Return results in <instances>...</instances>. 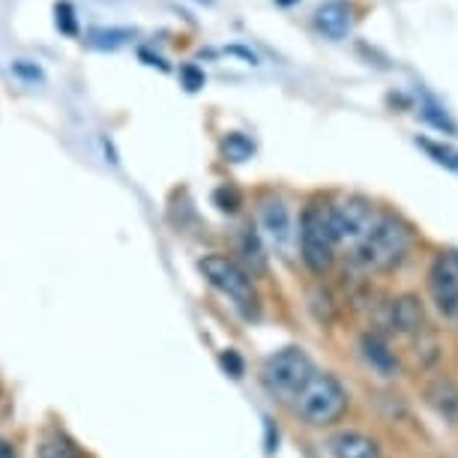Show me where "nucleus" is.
<instances>
[{
	"label": "nucleus",
	"mask_w": 458,
	"mask_h": 458,
	"mask_svg": "<svg viewBox=\"0 0 458 458\" xmlns=\"http://www.w3.org/2000/svg\"><path fill=\"white\" fill-rule=\"evenodd\" d=\"M213 201H216V207H219V210L234 213L237 207H240V201H243V198H240V192H237L234 186H222V189H216Z\"/></svg>",
	"instance_id": "obj_21"
},
{
	"label": "nucleus",
	"mask_w": 458,
	"mask_h": 458,
	"mask_svg": "<svg viewBox=\"0 0 458 458\" xmlns=\"http://www.w3.org/2000/svg\"><path fill=\"white\" fill-rule=\"evenodd\" d=\"M198 4H204V6H213V4H216V0H198Z\"/></svg>",
	"instance_id": "obj_28"
},
{
	"label": "nucleus",
	"mask_w": 458,
	"mask_h": 458,
	"mask_svg": "<svg viewBox=\"0 0 458 458\" xmlns=\"http://www.w3.org/2000/svg\"><path fill=\"white\" fill-rule=\"evenodd\" d=\"M10 69H13L15 79H21V81H28V84H42V81H46V72H42V66L33 64V60H13Z\"/></svg>",
	"instance_id": "obj_19"
},
{
	"label": "nucleus",
	"mask_w": 458,
	"mask_h": 458,
	"mask_svg": "<svg viewBox=\"0 0 458 458\" xmlns=\"http://www.w3.org/2000/svg\"><path fill=\"white\" fill-rule=\"evenodd\" d=\"M243 252L249 261L255 264V270H264V255H261V240H258V234L252 228L246 231V237H243Z\"/></svg>",
	"instance_id": "obj_22"
},
{
	"label": "nucleus",
	"mask_w": 458,
	"mask_h": 458,
	"mask_svg": "<svg viewBox=\"0 0 458 458\" xmlns=\"http://www.w3.org/2000/svg\"><path fill=\"white\" fill-rule=\"evenodd\" d=\"M360 351H362V357H366V362L377 371V375L393 377L395 371H399V357H395V353L390 351V344L380 339L377 333H366V335H362V339H360Z\"/></svg>",
	"instance_id": "obj_11"
},
{
	"label": "nucleus",
	"mask_w": 458,
	"mask_h": 458,
	"mask_svg": "<svg viewBox=\"0 0 458 458\" xmlns=\"http://www.w3.org/2000/svg\"><path fill=\"white\" fill-rule=\"evenodd\" d=\"M0 458H15V446L4 437H0Z\"/></svg>",
	"instance_id": "obj_26"
},
{
	"label": "nucleus",
	"mask_w": 458,
	"mask_h": 458,
	"mask_svg": "<svg viewBox=\"0 0 458 458\" xmlns=\"http://www.w3.org/2000/svg\"><path fill=\"white\" fill-rule=\"evenodd\" d=\"M198 270L207 282L213 284L222 297H228L234 306L240 309L243 315H258V291H255V282L243 267H240L234 258L228 255H219V252H210L198 261Z\"/></svg>",
	"instance_id": "obj_3"
},
{
	"label": "nucleus",
	"mask_w": 458,
	"mask_h": 458,
	"mask_svg": "<svg viewBox=\"0 0 458 458\" xmlns=\"http://www.w3.org/2000/svg\"><path fill=\"white\" fill-rule=\"evenodd\" d=\"M417 144L437 162V165H444V168L455 171V174H458V150H455V147L440 144V141H428V138H417Z\"/></svg>",
	"instance_id": "obj_16"
},
{
	"label": "nucleus",
	"mask_w": 458,
	"mask_h": 458,
	"mask_svg": "<svg viewBox=\"0 0 458 458\" xmlns=\"http://www.w3.org/2000/svg\"><path fill=\"white\" fill-rule=\"evenodd\" d=\"M135 37H138L135 28H102V24H97V28H90L84 33V42L97 51H117Z\"/></svg>",
	"instance_id": "obj_12"
},
{
	"label": "nucleus",
	"mask_w": 458,
	"mask_h": 458,
	"mask_svg": "<svg viewBox=\"0 0 458 458\" xmlns=\"http://www.w3.org/2000/svg\"><path fill=\"white\" fill-rule=\"evenodd\" d=\"M180 84H183L189 93H198L207 84L204 69L198 64H183V66H180Z\"/></svg>",
	"instance_id": "obj_20"
},
{
	"label": "nucleus",
	"mask_w": 458,
	"mask_h": 458,
	"mask_svg": "<svg viewBox=\"0 0 458 458\" xmlns=\"http://www.w3.org/2000/svg\"><path fill=\"white\" fill-rule=\"evenodd\" d=\"M55 28L64 37H79V15H75L72 0H57L55 4Z\"/></svg>",
	"instance_id": "obj_17"
},
{
	"label": "nucleus",
	"mask_w": 458,
	"mask_h": 458,
	"mask_svg": "<svg viewBox=\"0 0 458 458\" xmlns=\"http://www.w3.org/2000/svg\"><path fill=\"white\" fill-rule=\"evenodd\" d=\"M315 375V366L302 348H282L270 353L261 366V384L264 390L276 399H293L302 384Z\"/></svg>",
	"instance_id": "obj_4"
},
{
	"label": "nucleus",
	"mask_w": 458,
	"mask_h": 458,
	"mask_svg": "<svg viewBox=\"0 0 458 458\" xmlns=\"http://www.w3.org/2000/svg\"><path fill=\"white\" fill-rule=\"evenodd\" d=\"M39 458H81V453L75 449V444L64 435H48L39 444Z\"/></svg>",
	"instance_id": "obj_15"
},
{
	"label": "nucleus",
	"mask_w": 458,
	"mask_h": 458,
	"mask_svg": "<svg viewBox=\"0 0 458 458\" xmlns=\"http://www.w3.org/2000/svg\"><path fill=\"white\" fill-rule=\"evenodd\" d=\"M390 324L399 333H417L422 327V309L413 297H399L390 306Z\"/></svg>",
	"instance_id": "obj_13"
},
{
	"label": "nucleus",
	"mask_w": 458,
	"mask_h": 458,
	"mask_svg": "<svg viewBox=\"0 0 458 458\" xmlns=\"http://www.w3.org/2000/svg\"><path fill=\"white\" fill-rule=\"evenodd\" d=\"M428 293L444 318H458V252L444 249L428 267Z\"/></svg>",
	"instance_id": "obj_7"
},
{
	"label": "nucleus",
	"mask_w": 458,
	"mask_h": 458,
	"mask_svg": "<svg viewBox=\"0 0 458 458\" xmlns=\"http://www.w3.org/2000/svg\"><path fill=\"white\" fill-rule=\"evenodd\" d=\"M228 55H237V57H243V60H249V64H258V57L252 55V51H249V48H243V46H231L228 48Z\"/></svg>",
	"instance_id": "obj_25"
},
{
	"label": "nucleus",
	"mask_w": 458,
	"mask_h": 458,
	"mask_svg": "<svg viewBox=\"0 0 458 458\" xmlns=\"http://www.w3.org/2000/svg\"><path fill=\"white\" fill-rule=\"evenodd\" d=\"M333 234L327 225V204H309L300 216V258L315 276L333 267Z\"/></svg>",
	"instance_id": "obj_5"
},
{
	"label": "nucleus",
	"mask_w": 458,
	"mask_h": 458,
	"mask_svg": "<svg viewBox=\"0 0 458 458\" xmlns=\"http://www.w3.org/2000/svg\"><path fill=\"white\" fill-rule=\"evenodd\" d=\"M327 453L333 458H380V446L375 437L362 431H335L327 440Z\"/></svg>",
	"instance_id": "obj_10"
},
{
	"label": "nucleus",
	"mask_w": 458,
	"mask_h": 458,
	"mask_svg": "<svg viewBox=\"0 0 458 458\" xmlns=\"http://www.w3.org/2000/svg\"><path fill=\"white\" fill-rule=\"evenodd\" d=\"M222 153L228 162H246V159H252L255 141L243 132H228L222 138Z\"/></svg>",
	"instance_id": "obj_14"
},
{
	"label": "nucleus",
	"mask_w": 458,
	"mask_h": 458,
	"mask_svg": "<svg viewBox=\"0 0 458 458\" xmlns=\"http://www.w3.org/2000/svg\"><path fill=\"white\" fill-rule=\"evenodd\" d=\"M413 234L399 216L380 213L375 228L351 249V264L362 273H390L411 252Z\"/></svg>",
	"instance_id": "obj_1"
},
{
	"label": "nucleus",
	"mask_w": 458,
	"mask_h": 458,
	"mask_svg": "<svg viewBox=\"0 0 458 458\" xmlns=\"http://www.w3.org/2000/svg\"><path fill=\"white\" fill-rule=\"evenodd\" d=\"M348 390L330 371H315L302 384V390L293 395V408H297L300 420L312 428H327L339 422L348 413Z\"/></svg>",
	"instance_id": "obj_2"
},
{
	"label": "nucleus",
	"mask_w": 458,
	"mask_h": 458,
	"mask_svg": "<svg viewBox=\"0 0 458 458\" xmlns=\"http://www.w3.org/2000/svg\"><path fill=\"white\" fill-rule=\"evenodd\" d=\"M138 60H144L147 66H157V69H162V72H168V64H165V57L153 55L150 48H138Z\"/></svg>",
	"instance_id": "obj_23"
},
{
	"label": "nucleus",
	"mask_w": 458,
	"mask_h": 458,
	"mask_svg": "<svg viewBox=\"0 0 458 458\" xmlns=\"http://www.w3.org/2000/svg\"><path fill=\"white\" fill-rule=\"evenodd\" d=\"M420 117H422V120H428V123L435 126V129H444V132H449V135L455 132V123L449 120L446 111L440 108L431 97H426V99L420 102Z\"/></svg>",
	"instance_id": "obj_18"
},
{
	"label": "nucleus",
	"mask_w": 458,
	"mask_h": 458,
	"mask_svg": "<svg viewBox=\"0 0 458 458\" xmlns=\"http://www.w3.org/2000/svg\"><path fill=\"white\" fill-rule=\"evenodd\" d=\"M315 28L330 42H342L353 30V6L348 0H324L315 10Z\"/></svg>",
	"instance_id": "obj_8"
},
{
	"label": "nucleus",
	"mask_w": 458,
	"mask_h": 458,
	"mask_svg": "<svg viewBox=\"0 0 458 458\" xmlns=\"http://www.w3.org/2000/svg\"><path fill=\"white\" fill-rule=\"evenodd\" d=\"M258 225H261L264 237L270 240L276 249H282V252L288 249L293 231H291V213H288V207H284V201L267 198L261 204V213H258Z\"/></svg>",
	"instance_id": "obj_9"
},
{
	"label": "nucleus",
	"mask_w": 458,
	"mask_h": 458,
	"mask_svg": "<svg viewBox=\"0 0 458 458\" xmlns=\"http://www.w3.org/2000/svg\"><path fill=\"white\" fill-rule=\"evenodd\" d=\"M222 366H225V369H231V375H234V377L243 375V360L237 357V351H228V353H225V357H222Z\"/></svg>",
	"instance_id": "obj_24"
},
{
	"label": "nucleus",
	"mask_w": 458,
	"mask_h": 458,
	"mask_svg": "<svg viewBox=\"0 0 458 458\" xmlns=\"http://www.w3.org/2000/svg\"><path fill=\"white\" fill-rule=\"evenodd\" d=\"M293 4H300V0H276V6H284V10H291Z\"/></svg>",
	"instance_id": "obj_27"
},
{
	"label": "nucleus",
	"mask_w": 458,
	"mask_h": 458,
	"mask_svg": "<svg viewBox=\"0 0 458 458\" xmlns=\"http://www.w3.org/2000/svg\"><path fill=\"white\" fill-rule=\"evenodd\" d=\"M377 207L366 198H344L339 204H327V225L335 246H357L362 237L375 228Z\"/></svg>",
	"instance_id": "obj_6"
}]
</instances>
